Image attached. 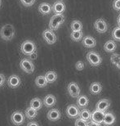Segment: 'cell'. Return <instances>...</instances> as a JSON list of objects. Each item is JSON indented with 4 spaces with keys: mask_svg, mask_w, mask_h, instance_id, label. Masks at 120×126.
Instances as JSON below:
<instances>
[{
    "mask_svg": "<svg viewBox=\"0 0 120 126\" xmlns=\"http://www.w3.org/2000/svg\"><path fill=\"white\" fill-rule=\"evenodd\" d=\"M0 36L5 41H10L15 36V28L11 24H7L0 30Z\"/></svg>",
    "mask_w": 120,
    "mask_h": 126,
    "instance_id": "1",
    "label": "cell"
},
{
    "mask_svg": "<svg viewBox=\"0 0 120 126\" xmlns=\"http://www.w3.org/2000/svg\"><path fill=\"white\" fill-rule=\"evenodd\" d=\"M75 126H88V121L79 117L75 120Z\"/></svg>",
    "mask_w": 120,
    "mask_h": 126,
    "instance_id": "31",
    "label": "cell"
},
{
    "mask_svg": "<svg viewBox=\"0 0 120 126\" xmlns=\"http://www.w3.org/2000/svg\"><path fill=\"white\" fill-rule=\"evenodd\" d=\"M106 126H108V125H106Z\"/></svg>",
    "mask_w": 120,
    "mask_h": 126,
    "instance_id": "43",
    "label": "cell"
},
{
    "mask_svg": "<svg viewBox=\"0 0 120 126\" xmlns=\"http://www.w3.org/2000/svg\"><path fill=\"white\" fill-rule=\"evenodd\" d=\"M26 126H39V125L35 121H30V122H29L28 124H27Z\"/></svg>",
    "mask_w": 120,
    "mask_h": 126,
    "instance_id": "38",
    "label": "cell"
},
{
    "mask_svg": "<svg viewBox=\"0 0 120 126\" xmlns=\"http://www.w3.org/2000/svg\"><path fill=\"white\" fill-rule=\"evenodd\" d=\"M89 103V100L88 97H86L84 95H79L78 97H77V105L79 108H86L87 106H88Z\"/></svg>",
    "mask_w": 120,
    "mask_h": 126,
    "instance_id": "19",
    "label": "cell"
},
{
    "mask_svg": "<svg viewBox=\"0 0 120 126\" xmlns=\"http://www.w3.org/2000/svg\"><path fill=\"white\" fill-rule=\"evenodd\" d=\"M82 45L86 47H88V48H92V47H94L96 44V39H94L93 37L92 36H86L83 38L82 39Z\"/></svg>",
    "mask_w": 120,
    "mask_h": 126,
    "instance_id": "18",
    "label": "cell"
},
{
    "mask_svg": "<svg viewBox=\"0 0 120 126\" xmlns=\"http://www.w3.org/2000/svg\"><path fill=\"white\" fill-rule=\"evenodd\" d=\"M114 122H115V116H114V115L112 114L111 112H106V115H105L104 121H103L105 125H108V126L111 125Z\"/></svg>",
    "mask_w": 120,
    "mask_h": 126,
    "instance_id": "24",
    "label": "cell"
},
{
    "mask_svg": "<svg viewBox=\"0 0 120 126\" xmlns=\"http://www.w3.org/2000/svg\"><path fill=\"white\" fill-rule=\"evenodd\" d=\"M65 10H66V5L61 1H57L52 5V12L55 14H61L65 12Z\"/></svg>",
    "mask_w": 120,
    "mask_h": 126,
    "instance_id": "15",
    "label": "cell"
},
{
    "mask_svg": "<svg viewBox=\"0 0 120 126\" xmlns=\"http://www.w3.org/2000/svg\"><path fill=\"white\" fill-rule=\"evenodd\" d=\"M110 106V102L108 99H101L98 102L96 103V109L101 110V111H105L106 112L108 108Z\"/></svg>",
    "mask_w": 120,
    "mask_h": 126,
    "instance_id": "16",
    "label": "cell"
},
{
    "mask_svg": "<svg viewBox=\"0 0 120 126\" xmlns=\"http://www.w3.org/2000/svg\"><path fill=\"white\" fill-rule=\"evenodd\" d=\"M25 116H26V115H24L23 112L16 110L11 115V121L16 126L22 125L25 122Z\"/></svg>",
    "mask_w": 120,
    "mask_h": 126,
    "instance_id": "5",
    "label": "cell"
},
{
    "mask_svg": "<svg viewBox=\"0 0 120 126\" xmlns=\"http://www.w3.org/2000/svg\"><path fill=\"white\" fill-rule=\"evenodd\" d=\"M7 85L11 89H16L21 85V78L16 75H11L7 79Z\"/></svg>",
    "mask_w": 120,
    "mask_h": 126,
    "instance_id": "12",
    "label": "cell"
},
{
    "mask_svg": "<svg viewBox=\"0 0 120 126\" xmlns=\"http://www.w3.org/2000/svg\"><path fill=\"white\" fill-rule=\"evenodd\" d=\"M114 9L117 10V11H120V0H114L113 3Z\"/></svg>",
    "mask_w": 120,
    "mask_h": 126,
    "instance_id": "35",
    "label": "cell"
},
{
    "mask_svg": "<svg viewBox=\"0 0 120 126\" xmlns=\"http://www.w3.org/2000/svg\"><path fill=\"white\" fill-rule=\"evenodd\" d=\"M117 44L114 40H109L107 41L104 45V49L105 51L107 52H114L116 50Z\"/></svg>",
    "mask_w": 120,
    "mask_h": 126,
    "instance_id": "21",
    "label": "cell"
},
{
    "mask_svg": "<svg viewBox=\"0 0 120 126\" xmlns=\"http://www.w3.org/2000/svg\"><path fill=\"white\" fill-rule=\"evenodd\" d=\"M43 104L46 107H48V108H51L52 107H54L56 103V98L55 97L54 95H52V94H48L47 95L46 97H44L43 98Z\"/></svg>",
    "mask_w": 120,
    "mask_h": 126,
    "instance_id": "14",
    "label": "cell"
},
{
    "mask_svg": "<svg viewBox=\"0 0 120 126\" xmlns=\"http://www.w3.org/2000/svg\"><path fill=\"white\" fill-rule=\"evenodd\" d=\"M47 117L50 121H57V120H59L61 117V111H60L58 109H56V108L51 109L47 112Z\"/></svg>",
    "mask_w": 120,
    "mask_h": 126,
    "instance_id": "13",
    "label": "cell"
},
{
    "mask_svg": "<svg viewBox=\"0 0 120 126\" xmlns=\"http://www.w3.org/2000/svg\"><path fill=\"white\" fill-rule=\"evenodd\" d=\"M43 106V102L39 97H34L30 101V107L37 110H39Z\"/></svg>",
    "mask_w": 120,
    "mask_h": 126,
    "instance_id": "23",
    "label": "cell"
},
{
    "mask_svg": "<svg viewBox=\"0 0 120 126\" xmlns=\"http://www.w3.org/2000/svg\"><path fill=\"white\" fill-rule=\"evenodd\" d=\"M89 89H90L91 94H94V95H97V94H99L101 92L102 86H101V84H100V83L94 82V83H92V84H91Z\"/></svg>",
    "mask_w": 120,
    "mask_h": 126,
    "instance_id": "20",
    "label": "cell"
},
{
    "mask_svg": "<svg viewBox=\"0 0 120 126\" xmlns=\"http://www.w3.org/2000/svg\"><path fill=\"white\" fill-rule=\"evenodd\" d=\"M25 115H26V117L29 120H33L34 118L37 117L38 115V110L32 108L31 107H29L26 109V111H25Z\"/></svg>",
    "mask_w": 120,
    "mask_h": 126,
    "instance_id": "22",
    "label": "cell"
},
{
    "mask_svg": "<svg viewBox=\"0 0 120 126\" xmlns=\"http://www.w3.org/2000/svg\"><path fill=\"white\" fill-rule=\"evenodd\" d=\"M42 38L48 44H54L56 42V35L51 29H47L42 32Z\"/></svg>",
    "mask_w": 120,
    "mask_h": 126,
    "instance_id": "7",
    "label": "cell"
},
{
    "mask_svg": "<svg viewBox=\"0 0 120 126\" xmlns=\"http://www.w3.org/2000/svg\"><path fill=\"white\" fill-rule=\"evenodd\" d=\"M116 67L118 68V69H119V70H120V60H119V62L116 64Z\"/></svg>",
    "mask_w": 120,
    "mask_h": 126,
    "instance_id": "41",
    "label": "cell"
},
{
    "mask_svg": "<svg viewBox=\"0 0 120 126\" xmlns=\"http://www.w3.org/2000/svg\"><path fill=\"white\" fill-rule=\"evenodd\" d=\"M52 11V6L47 2H42L39 6V12L42 15H48Z\"/></svg>",
    "mask_w": 120,
    "mask_h": 126,
    "instance_id": "17",
    "label": "cell"
},
{
    "mask_svg": "<svg viewBox=\"0 0 120 126\" xmlns=\"http://www.w3.org/2000/svg\"><path fill=\"white\" fill-rule=\"evenodd\" d=\"M87 62H89V64L92 65V66H98V65L101 64V62H102L101 57L100 56V54L94 51H91V52H87Z\"/></svg>",
    "mask_w": 120,
    "mask_h": 126,
    "instance_id": "4",
    "label": "cell"
},
{
    "mask_svg": "<svg viewBox=\"0 0 120 126\" xmlns=\"http://www.w3.org/2000/svg\"><path fill=\"white\" fill-rule=\"evenodd\" d=\"M117 22H118L119 26H120V15L118 16V19H117Z\"/></svg>",
    "mask_w": 120,
    "mask_h": 126,
    "instance_id": "40",
    "label": "cell"
},
{
    "mask_svg": "<svg viewBox=\"0 0 120 126\" xmlns=\"http://www.w3.org/2000/svg\"><path fill=\"white\" fill-rule=\"evenodd\" d=\"M65 16L63 14H55L54 16H52L51 20L49 21V29L52 31H57L58 28L64 23Z\"/></svg>",
    "mask_w": 120,
    "mask_h": 126,
    "instance_id": "2",
    "label": "cell"
},
{
    "mask_svg": "<svg viewBox=\"0 0 120 126\" xmlns=\"http://www.w3.org/2000/svg\"><path fill=\"white\" fill-rule=\"evenodd\" d=\"M6 82V78H5V75L2 74H0V88L2 87Z\"/></svg>",
    "mask_w": 120,
    "mask_h": 126,
    "instance_id": "36",
    "label": "cell"
},
{
    "mask_svg": "<svg viewBox=\"0 0 120 126\" xmlns=\"http://www.w3.org/2000/svg\"><path fill=\"white\" fill-rule=\"evenodd\" d=\"M47 84H48V82H47L45 75H39L35 79V84H36V86L39 88L46 87Z\"/></svg>",
    "mask_w": 120,
    "mask_h": 126,
    "instance_id": "25",
    "label": "cell"
},
{
    "mask_svg": "<svg viewBox=\"0 0 120 126\" xmlns=\"http://www.w3.org/2000/svg\"><path fill=\"white\" fill-rule=\"evenodd\" d=\"M20 66L22 69L23 71H25L27 74H32L34 70V65L32 62V61L29 58H24L22 59L20 62Z\"/></svg>",
    "mask_w": 120,
    "mask_h": 126,
    "instance_id": "6",
    "label": "cell"
},
{
    "mask_svg": "<svg viewBox=\"0 0 120 126\" xmlns=\"http://www.w3.org/2000/svg\"><path fill=\"white\" fill-rule=\"evenodd\" d=\"M45 77L49 84H52L57 79V74L55 71H47L45 74Z\"/></svg>",
    "mask_w": 120,
    "mask_h": 126,
    "instance_id": "27",
    "label": "cell"
},
{
    "mask_svg": "<svg viewBox=\"0 0 120 126\" xmlns=\"http://www.w3.org/2000/svg\"><path fill=\"white\" fill-rule=\"evenodd\" d=\"M95 29L98 33L103 34L107 31V24L104 19H98L95 21L94 24Z\"/></svg>",
    "mask_w": 120,
    "mask_h": 126,
    "instance_id": "11",
    "label": "cell"
},
{
    "mask_svg": "<svg viewBox=\"0 0 120 126\" xmlns=\"http://www.w3.org/2000/svg\"><path fill=\"white\" fill-rule=\"evenodd\" d=\"M70 28L72 30V31H80L82 29V24L80 21L75 20L73 21L70 25Z\"/></svg>",
    "mask_w": 120,
    "mask_h": 126,
    "instance_id": "28",
    "label": "cell"
},
{
    "mask_svg": "<svg viewBox=\"0 0 120 126\" xmlns=\"http://www.w3.org/2000/svg\"><path fill=\"white\" fill-rule=\"evenodd\" d=\"M21 50L22 53L26 56H31L34 52H36V45L31 40H26L21 44Z\"/></svg>",
    "mask_w": 120,
    "mask_h": 126,
    "instance_id": "3",
    "label": "cell"
},
{
    "mask_svg": "<svg viewBox=\"0 0 120 126\" xmlns=\"http://www.w3.org/2000/svg\"><path fill=\"white\" fill-rule=\"evenodd\" d=\"M75 68L78 70H82L84 69V63L81 61L77 62L76 65H75Z\"/></svg>",
    "mask_w": 120,
    "mask_h": 126,
    "instance_id": "34",
    "label": "cell"
},
{
    "mask_svg": "<svg viewBox=\"0 0 120 126\" xmlns=\"http://www.w3.org/2000/svg\"><path fill=\"white\" fill-rule=\"evenodd\" d=\"M36 56H37V53H36V52H34V53L32 54L31 56H29V57H30L31 59H36V57H37Z\"/></svg>",
    "mask_w": 120,
    "mask_h": 126,
    "instance_id": "39",
    "label": "cell"
},
{
    "mask_svg": "<svg viewBox=\"0 0 120 126\" xmlns=\"http://www.w3.org/2000/svg\"><path fill=\"white\" fill-rule=\"evenodd\" d=\"M60 1H61V0H60Z\"/></svg>",
    "mask_w": 120,
    "mask_h": 126,
    "instance_id": "44",
    "label": "cell"
},
{
    "mask_svg": "<svg viewBox=\"0 0 120 126\" xmlns=\"http://www.w3.org/2000/svg\"><path fill=\"white\" fill-rule=\"evenodd\" d=\"M67 90H68L69 94L72 97H78L80 94V88L78 84L74 82L69 83L68 84V87H67Z\"/></svg>",
    "mask_w": 120,
    "mask_h": 126,
    "instance_id": "9",
    "label": "cell"
},
{
    "mask_svg": "<svg viewBox=\"0 0 120 126\" xmlns=\"http://www.w3.org/2000/svg\"><path fill=\"white\" fill-rule=\"evenodd\" d=\"M1 4H2V0H0V7H1Z\"/></svg>",
    "mask_w": 120,
    "mask_h": 126,
    "instance_id": "42",
    "label": "cell"
},
{
    "mask_svg": "<svg viewBox=\"0 0 120 126\" xmlns=\"http://www.w3.org/2000/svg\"><path fill=\"white\" fill-rule=\"evenodd\" d=\"M105 115H106L105 111H101V110L96 109L92 112V120L98 123V124H101L104 121Z\"/></svg>",
    "mask_w": 120,
    "mask_h": 126,
    "instance_id": "10",
    "label": "cell"
},
{
    "mask_svg": "<svg viewBox=\"0 0 120 126\" xmlns=\"http://www.w3.org/2000/svg\"><path fill=\"white\" fill-rule=\"evenodd\" d=\"M79 117L89 122L92 120V112L89 110L86 109V108H83V109L80 110Z\"/></svg>",
    "mask_w": 120,
    "mask_h": 126,
    "instance_id": "26",
    "label": "cell"
},
{
    "mask_svg": "<svg viewBox=\"0 0 120 126\" xmlns=\"http://www.w3.org/2000/svg\"><path fill=\"white\" fill-rule=\"evenodd\" d=\"M119 60H120V55L118 54V53H114L110 57L111 62L113 63L114 65H116L117 63L119 62Z\"/></svg>",
    "mask_w": 120,
    "mask_h": 126,
    "instance_id": "32",
    "label": "cell"
},
{
    "mask_svg": "<svg viewBox=\"0 0 120 126\" xmlns=\"http://www.w3.org/2000/svg\"><path fill=\"white\" fill-rule=\"evenodd\" d=\"M112 37L117 41H120V26L115 27L112 31Z\"/></svg>",
    "mask_w": 120,
    "mask_h": 126,
    "instance_id": "30",
    "label": "cell"
},
{
    "mask_svg": "<svg viewBox=\"0 0 120 126\" xmlns=\"http://www.w3.org/2000/svg\"><path fill=\"white\" fill-rule=\"evenodd\" d=\"M70 38L72 40L75 42H79L82 39V31H72L70 34Z\"/></svg>",
    "mask_w": 120,
    "mask_h": 126,
    "instance_id": "29",
    "label": "cell"
},
{
    "mask_svg": "<svg viewBox=\"0 0 120 126\" xmlns=\"http://www.w3.org/2000/svg\"><path fill=\"white\" fill-rule=\"evenodd\" d=\"M21 2L25 7H31L34 4L35 0H21Z\"/></svg>",
    "mask_w": 120,
    "mask_h": 126,
    "instance_id": "33",
    "label": "cell"
},
{
    "mask_svg": "<svg viewBox=\"0 0 120 126\" xmlns=\"http://www.w3.org/2000/svg\"><path fill=\"white\" fill-rule=\"evenodd\" d=\"M88 126H101V124H98V123L91 120L90 122H88Z\"/></svg>",
    "mask_w": 120,
    "mask_h": 126,
    "instance_id": "37",
    "label": "cell"
},
{
    "mask_svg": "<svg viewBox=\"0 0 120 126\" xmlns=\"http://www.w3.org/2000/svg\"><path fill=\"white\" fill-rule=\"evenodd\" d=\"M80 110L78 106L75 105H69L66 108V115L69 118L74 119L79 116Z\"/></svg>",
    "mask_w": 120,
    "mask_h": 126,
    "instance_id": "8",
    "label": "cell"
}]
</instances>
